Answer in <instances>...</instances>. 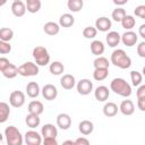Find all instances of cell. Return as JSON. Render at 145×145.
I'll return each mask as SVG.
<instances>
[{
  "label": "cell",
  "instance_id": "60d3db41",
  "mask_svg": "<svg viewBox=\"0 0 145 145\" xmlns=\"http://www.w3.org/2000/svg\"><path fill=\"white\" fill-rule=\"evenodd\" d=\"M137 54L140 58H145V42L144 41L138 43V45H137Z\"/></svg>",
  "mask_w": 145,
  "mask_h": 145
},
{
  "label": "cell",
  "instance_id": "52a82bcc",
  "mask_svg": "<svg viewBox=\"0 0 145 145\" xmlns=\"http://www.w3.org/2000/svg\"><path fill=\"white\" fill-rule=\"evenodd\" d=\"M24 142L27 145H41L42 144V135H40L37 131L31 129L25 133Z\"/></svg>",
  "mask_w": 145,
  "mask_h": 145
},
{
  "label": "cell",
  "instance_id": "836d02e7",
  "mask_svg": "<svg viewBox=\"0 0 145 145\" xmlns=\"http://www.w3.org/2000/svg\"><path fill=\"white\" fill-rule=\"evenodd\" d=\"M109 60L105 58V57H102V56H97L95 58V60L93 61V66L94 68H108L109 69Z\"/></svg>",
  "mask_w": 145,
  "mask_h": 145
},
{
  "label": "cell",
  "instance_id": "8d00e7d4",
  "mask_svg": "<svg viewBox=\"0 0 145 145\" xmlns=\"http://www.w3.org/2000/svg\"><path fill=\"white\" fill-rule=\"evenodd\" d=\"M96 34H97V29L93 26H87L83 29V36L85 39H88V40L94 39L96 36Z\"/></svg>",
  "mask_w": 145,
  "mask_h": 145
},
{
  "label": "cell",
  "instance_id": "4316f807",
  "mask_svg": "<svg viewBox=\"0 0 145 145\" xmlns=\"http://www.w3.org/2000/svg\"><path fill=\"white\" fill-rule=\"evenodd\" d=\"M2 75H3L6 78H8V79L15 78V77L18 75V67L10 62V63L6 67V69L2 71Z\"/></svg>",
  "mask_w": 145,
  "mask_h": 145
},
{
  "label": "cell",
  "instance_id": "c3c4849f",
  "mask_svg": "<svg viewBox=\"0 0 145 145\" xmlns=\"http://www.w3.org/2000/svg\"><path fill=\"white\" fill-rule=\"evenodd\" d=\"M112 1L117 6H123V5H126L128 2V0H112Z\"/></svg>",
  "mask_w": 145,
  "mask_h": 145
},
{
  "label": "cell",
  "instance_id": "7a4b0ae2",
  "mask_svg": "<svg viewBox=\"0 0 145 145\" xmlns=\"http://www.w3.org/2000/svg\"><path fill=\"white\" fill-rule=\"evenodd\" d=\"M110 89L113 93H116L120 96H123V97H128L131 95V86L123 78H120V77L113 78L111 80Z\"/></svg>",
  "mask_w": 145,
  "mask_h": 145
},
{
  "label": "cell",
  "instance_id": "db71d44e",
  "mask_svg": "<svg viewBox=\"0 0 145 145\" xmlns=\"http://www.w3.org/2000/svg\"><path fill=\"white\" fill-rule=\"evenodd\" d=\"M14 1H18V0H14Z\"/></svg>",
  "mask_w": 145,
  "mask_h": 145
},
{
  "label": "cell",
  "instance_id": "bcb514c9",
  "mask_svg": "<svg viewBox=\"0 0 145 145\" xmlns=\"http://www.w3.org/2000/svg\"><path fill=\"white\" fill-rule=\"evenodd\" d=\"M137 106L140 111H145V97L137 99Z\"/></svg>",
  "mask_w": 145,
  "mask_h": 145
},
{
  "label": "cell",
  "instance_id": "8992f818",
  "mask_svg": "<svg viewBox=\"0 0 145 145\" xmlns=\"http://www.w3.org/2000/svg\"><path fill=\"white\" fill-rule=\"evenodd\" d=\"M9 104L14 108H22L25 104V94L22 91H14L9 95Z\"/></svg>",
  "mask_w": 145,
  "mask_h": 145
},
{
  "label": "cell",
  "instance_id": "7402d4cb",
  "mask_svg": "<svg viewBox=\"0 0 145 145\" xmlns=\"http://www.w3.org/2000/svg\"><path fill=\"white\" fill-rule=\"evenodd\" d=\"M41 135L43 136V138L44 137H57L58 129L52 123H45L41 129Z\"/></svg>",
  "mask_w": 145,
  "mask_h": 145
},
{
  "label": "cell",
  "instance_id": "f5cc1de1",
  "mask_svg": "<svg viewBox=\"0 0 145 145\" xmlns=\"http://www.w3.org/2000/svg\"><path fill=\"white\" fill-rule=\"evenodd\" d=\"M2 138H3V136H2V134H1V133H0V142H1V140H2Z\"/></svg>",
  "mask_w": 145,
  "mask_h": 145
},
{
  "label": "cell",
  "instance_id": "ba28073f",
  "mask_svg": "<svg viewBox=\"0 0 145 145\" xmlns=\"http://www.w3.org/2000/svg\"><path fill=\"white\" fill-rule=\"evenodd\" d=\"M41 93H42V96L46 100V101H53L57 99L58 96V89L54 85L52 84H45L42 89H41Z\"/></svg>",
  "mask_w": 145,
  "mask_h": 145
},
{
  "label": "cell",
  "instance_id": "f6af8a7d",
  "mask_svg": "<svg viewBox=\"0 0 145 145\" xmlns=\"http://www.w3.org/2000/svg\"><path fill=\"white\" fill-rule=\"evenodd\" d=\"M136 96H137V99L145 97V85H139L138 89L136 91Z\"/></svg>",
  "mask_w": 145,
  "mask_h": 145
},
{
  "label": "cell",
  "instance_id": "f546056e",
  "mask_svg": "<svg viewBox=\"0 0 145 145\" xmlns=\"http://www.w3.org/2000/svg\"><path fill=\"white\" fill-rule=\"evenodd\" d=\"M67 7L70 11L72 12H78L83 9L84 7V1L83 0H68L67 1Z\"/></svg>",
  "mask_w": 145,
  "mask_h": 145
},
{
  "label": "cell",
  "instance_id": "ac0fdd59",
  "mask_svg": "<svg viewBox=\"0 0 145 145\" xmlns=\"http://www.w3.org/2000/svg\"><path fill=\"white\" fill-rule=\"evenodd\" d=\"M78 130L82 135L84 136H87V135H91L94 130V123L89 120H82L78 125Z\"/></svg>",
  "mask_w": 145,
  "mask_h": 145
},
{
  "label": "cell",
  "instance_id": "4fadbf2b",
  "mask_svg": "<svg viewBox=\"0 0 145 145\" xmlns=\"http://www.w3.org/2000/svg\"><path fill=\"white\" fill-rule=\"evenodd\" d=\"M119 111L123 116H131L135 112V105L131 100H123L119 105Z\"/></svg>",
  "mask_w": 145,
  "mask_h": 145
},
{
  "label": "cell",
  "instance_id": "9a60e30c",
  "mask_svg": "<svg viewBox=\"0 0 145 145\" xmlns=\"http://www.w3.org/2000/svg\"><path fill=\"white\" fill-rule=\"evenodd\" d=\"M11 12L16 17L24 16L25 12H26V5H25V2H23L22 0L14 1L12 5H11Z\"/></svg>",
  "mask_w": 145,
  "mask_h": 145
},
{
  "label": "cell",
  "instance_id": "f907efd6",
  "mask_svg": "<svg viewBox=\"0 0 145 145\" xmlns=\"http://www.w3.org/2000/svg\"><path fill=\"white\" fill-rule=\"evenodd\" d=\"M6 2H7V0H0V7H2L3 5H6Z\"/></svg>",
  "mask_w": 145,
  "mask_h": 145
},
{
  "label": "cell",
  "instance_id": "603a6c76",
  "mask_svg": "<svg viewBox=\"0 0 145 145\" xmlns=\"http://www.w3.org/2000/svg\"><path fill=\"white\" fill-rule=\"evenodd\" d=\"M41 89H40V86L36 82H29L27 85H26V94L27 96H29L31 99H35L39 96Z\"/></svg>",
  "mask_w": 145,
  "mask_h": 145
},
{
  "label": "cell",
  "instance_id": "ee69618b",
  "mask_svg": "<svg viewBox=\"0 0 145 145\" xmlns=\"http://www.w3.org/2000/svg\"><path fill=\"white\" fill-rule=\"evenodd\" d=\"M74 144L75 145H88L89 140L87 138H85V137H79L76 140H74Z\"/></svg>",
  "mask_w": 145,
  "mask_h": 145
},
{
  "label": "cell",
  "instance_id": "3957f363",
  "mask_svg": "<svg viewBox=\"0 0 145 145\" xmlns=\"http://www.w3.org/2000/svg\"><path fill=\"white\" fill-rule=\"evenodd\" d=\"M5 137L8 145H22L24 143V136L15 126H8L5 129Z\"/></svg>",
  "mask_w": 145,
  "mask_h": 145
},
{
  "label": "cell",
  "instance_id": "83f0119b",
  "mask_svg": "<svg viewBox=\"0 0 145 145\" xmlns=\"http://www.w3.org/2000/svg\"><path fill=\"white\" fill-rule=\"evenodd\" d=\"M10 114V106L6 102H0V123H3L8 120Z\"/></svg>",
  "mask_w": 145,
  "mask_h": 145
},
{
  "label": "cell",
  "instance_id": "484cf974",
  "mask_svg": "<svg viewBox=\"0 0 145 145\" xmlns=\"http://www.w3.org/2000/svg\"><path fill=\"white\" fill-rule=\"evenodd\" d=\"M25 122H26V125H27L29 128L34 129V128H36V127L40 126V123H41V118H40L39 114L28 113V114L26 116V118H25Z\"/></svg>",
  "mask_w": 145,
  "mask_h": 145
},
{
  "label": "cell",
  "instance_id": "44dd1931",
  "mask_svg": "<svg viewBox=\"0 0 145 145\" xmlns=\"http://www.w3.org/2000/svg\"><path fill=\"white\" fill-rule=\"evenodd\" d=\"M118 110H119V108L114 102H106L103 105V114L108 118L114 117L118 113Z\"/></svg>",
  "mask_w": 145,
  "mask_h": 145
},
{
  "label": "cell",
  "instance_id": "681fc988",
  "mask_svg": "<svg viewBox=\"0 0 145 145\" xmlns=\"http://www.w3.org/2000/svg\"><path fill=\"white\" fill-rule=\"evenodd\" d=\"M63 144H72V145H75L74 140H66V142H63Z\"/></svg>",
  "mask_w": 145,
  "mask_h": 145
},
{
  "label": "cell",
  "instance_id": "d590c367",
  "mask_svg": "<svg viewBox=\"0 0 145 145\" xmlns=\"http://www.w3.org/2000/svg\"><path fill=\"white\" fill-rule=\"evenodd\" d=\"M130 79H131V84L134 86H139L143 82V76L139 71L133 70V71H130Z\"/></svg>",
  "mask_w": 145,
  "mask_h": 145
},
{
  "label": "cell",
  "instance_id": "f1b7e54d",
  "mask_svg": "<svg viewBox=\"0 0 145 145\" xmlns=\"http://www.w3.org/2000/svg\"><path fill=\"white\" fill-rule=\"evenodd\" d=\"M49 70H50V72H51L52 75L58 76V75H61V74L63 72L65 66H63V63L60 62V61H53V62L50 63Z\"/></svg>",
  "mask_w": 145,
  "mask_h": 145
},
{
  "label": "cell",
  "instance_id": "4dcf8cb0",
  "mask_svg": "<svg viewBox=\"0 0 145 145\" xmlns=\"http://www.w3.org/2000/svg\"><path fill=\"white\" fill-rule=\"evenodd\" d=\"M121 26L125 28V29H127V31H129V29H131L135 25H136V19L134 18V16H131V15H127L126 14V16L121 19Z\"/></svg>",
  "mask_w": 145,
  "mask_h": 145
},
{
  "label": "cell",
  "instance_id": "7bdbcfd3",
  "mask_svg": "<svg viewBox=\"0 0 145 145\" xmlns=\"http://www.w3.org/2000/svg\"><path fill=\"white\" fill-rule=\"evenodd\" d=\"M9 63H10V61L6 57H0V72H2Z\"/></svg>",
  "mask_w": 145,
  "mask_h": 145
},
{
  "label": "cell",
  "instance_id": "d6986e66",
  "mask_svg": "<svg viewBox=\"0 0 145 145\" xmlns=\"http://www.w3.org/2000/svg\"><path fill=\"white\" fill-rule=\"evenodd\" d=\"M43 31L50 36H54L60 32V25L56 22H48L43 25Z\"/></svg>",
  "mask_w": 145,
  "mask_h": 145
},
{
  "label": "cell",
  "instance_id": "7c38bea8",
  "mask_svg": "<svg viewBox=\"0 0 145 145\" xmlns=\"http://www.w3.org/2000/svg\"><path fill=\"white\" fill-rule=\"evenodd\" d=\"M109 95H110V91L106 86L104 85H100L95 88L94 91V96L95 99L99 101V102H105L108 99H109Z\"/></svg>",
  "mask_w": 145,
  "mask_h": 145
},
{
  "label": "cell",
  "instance_id": "2e32d148",
  "mask_svg": "<svg viewBox=\"0 0 145 145\" xmlns=\"http://www.w3.org/2000/svg\"><path fill=\"white\" fill-rule=\"evenodd\" d=\"M60 85L65 89H72L75 87V85H76V79H75V77L72 75L65 74L60 78Z\"/></svg>",
  "mask_w": 145,
  "mask_h": 145
},
{
  "label": "cell",
  "instance_id": "5b68a950",
  "mask_svg": "<svg viewBox=\"0 0 145 145\" xmlns=\"http://www.w3.org/2000/svg\"><path fill=\"white\" fill-rule=\"evenodd\" d=\"M39 66L35 62L26 61L18 67V75L23 77H32L39 75Z\"/></svg>",
  "mask_w": 145,
  "mask_h": 145
},
{
  "label": "cell",
  "instance_id": "f35d334b",
  "mask_svg": "<svg viewBox=\"0 0 145 145\" xmlns=\"http://www.w3.org/2000/svg\"><path fill=\"white\" fill-rule=\"evenodd\" d=\"M11 51V45L9 42L0 40V54H8Z\"/></svg>",
  "mask_w": 145,
  "mask_h": 145
},
{
  "label": "cell",
  "instance_id": "6da1fadb",
  "mask_svg": "<svg viewBox=\"0 0 145 145\" xmlns=\"http://www.w3.org/2000/svg\"><path fill=\"white\" fill-rule=\"evenodd\" d=\"M111 63L120 69H127L131 66V58L122 49H116L110 57Z\"/></svg>",
  "mask_w": 145,
  "mask_h": 145
},
{
  "label": "cell",
  "instance_id": "d6a6232c",
  "mask_svg": "<svg viewBox=\"0 0 145 145\" xmlns=\"http://www.w3.org/2000/svg\"><path fill=\"white\" fill-rule=\"evenodd\" d=\"M14 37V31L9 27H1L0 28V40L10 42Z\"/></svg>",
  "mask_w": 145,
  "mask_h": 145
},
{
  "label": "cell",
  "instance_id": "5bb4252c",
  "mask_svg": "<svg viewBox=\"0 0 145 145\" xmlns=\"http://www.w3.org/2000/svg\"><path fill=\"white\" fill-rule=\"evenodd\" d=\"M112 26L111 20L108 17H99L95 20V28L100 32H108Z\"/></svg>",
  "mask_w": 145,
  "mask_h": 145
},
{
  "label": "cell",
  "instance_id": "ab89813d",
  "mask_svg": "<svg viewBox=\"0 0 145 145\" xmlns=\"http://www.w3.org/2000/svg\"><path fill=\"white\" fill-rule=\"evenodd\" d=\"M134 14H135L137 17H139V18H142V19H145V6H144V5L137 6V7L135 8V10H134Z\"/></svg>",
  "mask_w": 145,
  "mask_h": 145
},
{
  "label": "cell",
  "instance_id": "74e56055",
  "mask_svg": "<svg viewBox=\"0 0 145 145\" xmlns=\"http://www.w3.org/2000/svg\"><path fill=\"white\" fill-rule=\"evenodd\" d=\"M25 5H26V10H27L28 12H31V14L37 12V11L41 9V6H42L41 0L34 1V2H31V3H25Z\"/></svg>",
  "mask_w": 145,
  "mask_h": 145
},
{
  "label": "cell",
  "instance_id": "9c48e42d",
  "mask_svg": "<svg viewBox=\"0 0 145 145\" xmlns=\"http://www.w3.org/2000/svg\"><path fill=\"white\" fill-rule=\"evenodd\" d=\"M76 88L80 95H88L93 91V83L87 78H83L76 84Z\"/></svg>",
  "mask_w": 145,
  "mask_h": 145
},
{
  "label": "cell",
  "instance_id": "7dc6e473",
  "mask_svg": "<svg viewBox=\"0 0 145 145\" xmlns=\"http://www.w3.org/2000/svg\"><path fill=\"white\" fill-rule=\"evenodd\" d=\"M138 33H139V35H140V37H143V39H145V25H144V24L139 26V29H138Z\"/></svg>",
  "mask_w": 145,
  "mask_h": 145
},
{
  "label": "cell",
  "instance_id": "30bf717a",
  "mask_svg": "<svg viewBox=\"0 0 145 145\" xmlns=\"http://www.w3.org/2000/svg\"><path fill=\"white\" fill-rule=\"evenodd\" d=\"M120 41L126 46H134L138 41V36H137V34L135 32L129 29V31H126L122 35H120Z\"/></svg>",
  "mask_w": 145,
  "mask_h": 145
},
{
  "label": "cell",
  "instance_id": "277c9868",
  "mask_svg": "<svg viewBox=\"0 0 145 145\" xmlns=\"http://www.w3.org/2000/svg\"><path fill=\"white\" fill-rule=\"evenodd\" d=\"M32 54H33V58L37 66H46L48 63H50V54H49L46 48H44L42 45H37L33 49Z\"/></svg>",
  "mask_w": 145,
  "mask_h": 145
},
{
  "label": "cell",
  "instance_id": "e0dca14e",
  "mask_svg": "<svg viewBox=\"0 0 145 145\" xmlns=\"http://www.w3.org/2000/svg\"><path fill=\"white\" fill-rule=\"evenodd\" d=\"M27 110H28V113H34V114H42L43 111H44V106H43V103L41 101H37V100H33L28 103L27 105Z\"/></svg>",
  "mask_w": 145,
  "mask_h": 145
},
{
  "label": "cell",
  "instance_id": "ffe728a7",
  "mask_svg": "<svg viewBox=\"0 0 145 145\" xmlns=\"http://www.w3.org/2000/svg\"><path fill=\"white\" fill-rule=\"evenodd\" d=\"M105 41H106V44L110 48H114L120 43V34L118 32H116V31H111V32H109L106 34Z\"/></svg>",
  "mask_w": 145,
  "mask_h": 145
},
{
  "label": "cell",
  "instance_id": "d4e9b609",
  "mask_svg": "<svg viewBox=\"0 0 145 145\" xmlns=\"http://www.w3.org/2000/svg\"><path fill=\"white\" fill-rule=\"evenodd\" d=\"M105 50V46H104V43L100 40H94L92 43H91V52L94 54V56H101L103 54Z\"/></svg>",
  "mask_w": 145,
  "mask_h": 145
},
{
  "label": "cell",
  "instance_id": "b9f144b4",
  "mask_svg": "<svg viewBox=\"0 0 145 145\" xmlns=\"http://www.w3.org/2000/svg\"><path fill=\"white\" fill-rule=\"evenodd\" d=\"M42 143L44 145H58V142H57L56 137H44Z\"/></svg>",
  "mask_w": 145,
  "mask_h": 145
},
{
  "label": "cell",
  "instance_id": "cb8c5ba5",
  "mask_svg": "<svg viewBox=\"0 0 145 145\" xmlns=\"http://www.w3.org/2000/svg\"><path fill=\"white\" fill-rule=\"evenodd\" d=\"M74 23H75V17L71 14H68V12L61 15L60 18H59V25H60V27L68 28V27H71L74 25Z\"/></svg>",
  "mask_w": 145,
  "mask_h": 145
},
{
  "label": "cell",
  "instance_id": "8fae6325",
  "mask_svg": "<svg viewBox=\"0 0 145 145\" xmlns=\"http://www.w3.org/2000/svg\"><path fill=\"white\" fill-rule=\"evenodd\" d=\"M57 126L62 129V130H67L70 128L71 126V118L68 113H59L57 116Z\"/></svg>",
  "mask_w": 145,
  "mask_h": 145
},
{
  "label": "cell",
  "instance_id": "1f68e13d",
  "mask_svg": "<svg viewBox=\"0 0 145 145\" xmlns=\"http://www.w3.org/2000/svg\"><path fill=\"white\" fill-rule=\"evenodd\" d=\"M109 75V69L108 68H95L93 72V78L97 82L104 80Z\"/></svg>",
  "mask_w": 145,
  "mask_h": 145
},
{
  "label": "cell",
  "instance_id": "816d5d0a",
  "mask_svg": "<svg viewBox=\"0 0 145 145\" xmlns=\"http://www.w3.org/2000/svg\"><path fill=\"white\" fill-rule=\"evenodd\" d=\"M34 1H39V0H26L25 3H31V2H34Z\"/></svg>",
  "mask_w": 145,
  "mask_h": 145
},
{
  "label": "cell",
  "instance_id": "e575fe53",
  "mask_svg": "<svg viewBox=\"0 0 145 145\" xmlns=\"http://www.w3.org/2000/svg\"><path fill=\"white\" fill-rule=\"evenodd\" d=\"M125 16H126V10H125L123 8H121V7H118V8L113 9V11H112V14H111L112 19H113L114 22H118V23H120L121 19H122Z\"/></svg>",
  "mask_w": 145,
  "mask_h": 145
}]
</instances>
